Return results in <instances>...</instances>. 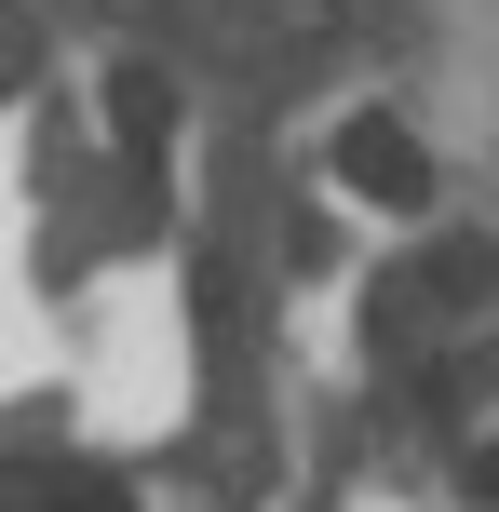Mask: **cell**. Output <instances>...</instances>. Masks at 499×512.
I'll use <instances>...</instances> for the list:
<instances>
[{"mask_svg": "<svg viewBox=\"0 0 499 512\" xmlns=\"http://www.w3.org/2000/svg\"><path fill=\"white\" fill-rule=\"evenodd\" d=\"M486 297H499V256H486V230H432L405 270H378V297H365V351L378 364H446L432 337H486Z\"/></svg>", "mask_w": 499, "mask_h": 512, "instance_id": "obj_1", "label": "cell"}, {"mask_svg": "<svg viewBox=\"0 0 499 512\" xmlns=\"http://www.w3.org/2000/svg\"><path fill=\"white\" fill-rule=\"evenodd\" d=\"M338 189L378 203V216H419L432 203V149L392 122V108H351V122H338Z\"/></svg>", "mask_w": 499, "mask_h": 512, "instance_id": "obj_2", "label": "cell"}, {"mask_svg": "<svg viewBox=\"0 0 499 512\" xmlns=\"http://www.w3.org/2000/svg\"><path fill=\"white\" fill-rule=\"evenodd\" d=\"M108 149H122V162H162V149H176V81H162L149 54L108 68Z\"/></svg>", "mask_w": 499, "mask_h": 512, "instance_id": "obj_3", "label": "cell"}, {"mask_svg": "<svg viewBox=\"0 0 499 512\" xmlns=\"http://www.w3.org/2000/svg\"><path fill=\"white\" fill-rule=\"evenodd\" d=\"M419 391H432V405H446V418H473V405H486V391H499V337H459V351H446V364H432V378H419Z\"/></svg>", "mask_w": 499, "mask_h": 512, "instance_id": "obj_4", "label": "cell"}, {"mask_svg": "<svg viewBox=\"0 0 499 512\" xmlns=\"http://www.w3.org/2000/svg\"><path fill=\"white\" fill-rule=\"evenodd\" d=\"M27 512H135L108 472H27Z\"/></svg>", "mask_w": 499, "mask_h": 512, "instance_id": "obj_5", "label": "cell"}, {"mask_svg": "<svg viewBox=\"0 0 499 512\" xmlns=\"http://www.w3.org/2000/svg\"><path fill=\"white\" fill-rule=\"evenodd\" d=\"M473 499H486V512H499V432H486V445H473Z\"/></svg>", "mask_w": 499, "mask_h": 512, "instance_id": "obj_6", "label": "cell"}]
</instances>
